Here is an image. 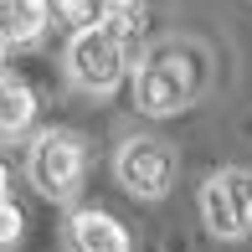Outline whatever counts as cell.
I'll use <instances>...</instances> for the list:
<instances>
[{
	"label": "cell",
	"instance_id": "6da1fadb",
	"mask_svg": "<svg viewBox=\"0 0 252 252\" xmlns=\"http://www.w3.org/2000/svg\"><path fill=\"white\" fill-rule=\"evenodd\" d=\"M62 62H67V77H72L83 93H113V88L124 83V72H129V62H134V47L124 41V31L103 16L98 26L72 31Z\"/></svg>",
	"mask_w": 252,
	"mask_h": 252
},
{
	"label": "cell",
	"instance_id": "7a4b0ae2",
	"mask_svg": "<svg viewBox=\"0 0 252 252\" xmlns=\"http://www.w3.org/2000/svg\"><path fill=\"white\" fill-rule=\"evenodd\" d=\"M88 175V144L72 129H41L26 150V180L47 201H72Z\"/></svg>",
	"mask_w": 252,
	"mask_h": 252
},
{
	"label": "cell",
	"instance_id": "3957f363",
	"mask_svg": "<svg viewBox=\"0 0 252 252\" xmlns=\"http://www.w3.org/2000/svg\"><path fill=\"white\" fill-rule=\"evenodd\" d=\"M175 170H180L175 150L155 134H129L113 155V175L134 201H165L170 186H175Z\"/></svg>",
	"mask_w": 252,
	"mask_h": 252
},
{
	"label": "cell",
	"instance_id": "277c9868",
	"mask_svg": "<svg viewBox=\"0 0 252 252\" xmlns=\"http://www.w3.org/2000/svg\"><path fill=\"white\" fill-rule=\"evenodd\" d=\"M196 98V67L186 52H159L134 72V108L150 119H170Z\"/></svg>",
	"mask_w": 252,
	"mask_h": 252
},
{
	"label": "cell",
	"instance_id": "5b68a950",
	"mask_svg": "<svg viewBox=\"0 0 252 252\" xmlns=\"http://www.w3.org/2000/svg\"><path fill=\"white\" fill-rule=\"evenodd\" d=\"M247 206H252V175L247 170H216L201 186V216L216 242H242L247 237Z\"/></svg>",
	"mask_w": 252,
	"mask_h": 252
},
{
	"label": "cell",
	"instance_id": "8992f818",
	"mask_svg": "<svg viewBox=\"0 0 252 252\" xmlns=\"http://www.w3.org/2000/svg\"><path fill=\"white\" fill-rule=\"evenodd\" d=\"M67 242H72V252H134L129 226L103 206H77L67 216Z\"/></svg>",
	"mask_w": 252,
	"mask_h": 252
},
{
	"label": "cell",
	"instance_id": "52a82bcc",
	"mask_svg": "<svg viewBox=\"0 0 252 252\" xmlns=\"http://www.w3.org/2000/svg\"><path fill=\"white\" fill-rule=\"evenodd\" d=\"M52 26V0H0V41L5 47H31Z\"/></svg>",
	"mask_w": 252,
	"mask_h": 252
},
{
	"label": "cell",
	"instance_id": "ba28073f",
	"mask_svg": "<svg viewBox=\"0 0 252 252\" xmlns=\"http://www.w3.org/2000/svg\"><path fill=\"white\" fill-rule=\"evenodd\" d=\"M31 124H36V93H31V83H21V77H0V139H21V134H31Z\"/></svg>",
	"mask_w": 252,
	"mask_h": 252
},
{
	"label": "cell",
	"instance_id": "9c48e42d",
	"mask_svg": "<svg viewBox=\"0 0 252 252\" xmlns=\"http://www.w3.org/2000/svg\"><path fill=\"white\" fill-rule=\"evenodd\" d=\"M103 0H52V16H57V26H67V31H83V26H98L103 21Z\"/></svg>",
	"mask_w": 252,
	"mask_h": 252
},
{
	"label": "cell",
	"instance_id": "30bf717a",
	"mask_svg": "<svg viewBox=\"0 0 252 252\" xmlns=\"http://www.w3.org/2000/svg\"><path fill=\"white\" fill-rule=\"evenodd\" d=\"M21 237H26V211L10 196H0V252H16Z\"/></svg>",
	"mask_w": 252,
	"mask_h": 252
},
{
	"label": "cell",
	"instance_id": "8fae6325",
	"mask_svg": "<svg viewBox=\"0 0 252 252\" xmlns=\"http://www.w3.org/2000/svg\"><path fill=\"white\" fill-rule=\"evenodd\" d=\"M5 190H10V165L0 159V196H5Z\"/></svg>",
	"mask_w": 252,
	"mask_h": 252
},
{
	"label": "cell",
	"instance_id": "7c38bea8",
	"mask_svg": "<svg viewBox=\"0 0 252 252\" xmlns=\"http://www.w3.org/2000/svg\"><path fill=\"white\" fill-rule=\"evenodd\" d=\"M108 10H119V5H144V0H103Z\"/></svg>",
	"mask_w": 252,
	"mask_h": 252
},
{
	"label": "cell",
	"instance_id": "4fadbf2b",
	"mask_svg": "<svg viewBox=\"0 0 252 252\" xmlns=\"http://www.w3.org/2000/svg\"><path fill=\"white\" fill-rule=\"evenodd\" d=\"M5 52H10V47H5V41H0V77H5Z\"/></svg>",
	"mask_w": 252,
	"mask_h": 252
},
{
	"label": "cell",
	"instance_id": "5bb4252c",
	"mask_svg": "<svg viewBox=\"0 0 252 252\" xmlns=\"http://www.w3.org/2000/svg\"><path fill=\"white\" fill-rule=\"evenodd\" d=\"M247 237H252V206H247Z\"/></svg>",
	"mask_w": 252,
	"mask_h": 252
}]
</instances>
